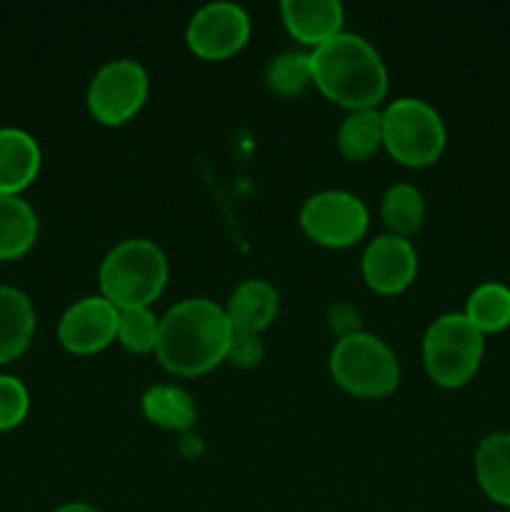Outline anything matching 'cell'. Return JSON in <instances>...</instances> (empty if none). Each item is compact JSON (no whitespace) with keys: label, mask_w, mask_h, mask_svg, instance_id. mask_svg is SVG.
Listing matches in <instances>:
<instances>
[{"label":"cell","mask_w":510,"mask_h":512,"mask_svg":"<svg viewBox=\"0 0 510 512\" xmlns=\"http://www.w3.org/2000/svg\"><path fill=\"white\" fill-rule=\"evenodd\" d=\"M168 280V260L148 238L115 245L100 265V293L118 310L150 308Z\"/></svg>","instance_id":"cell-3"},{"label":"cell","mask_w":510,"mask_h":512,"mask_svg":"<svg viewBox=\"0 0 510 512\" xmlns=\"http://www.w3.org/2000/svg\"><path fill=\"white\" fill-rule=\"evenodd\" d=\"M483 350V333L463 313L440 315L423 338L425 370L440 388H460L475 375Z\"/></svg>","instance_id":"cell-5"},{"label":"cell","mask_w":510,"mask_h":512,"mask_svg":"<svg viewBox=\"0 0 510 512\" xmlns=\"http://www.w3.org/2000/svg\"><path fill=\"white\" fill-rule=\"evenodd\" d=\"M475 478L490 500L510 508V433H490L480 440Z\"/></svg>","instance_id":"cell-16"},{"label":"cell","mask_w":510,"mask_h":512,"mask_svg":"<svg viewBox=\"0 0 510 512\" xmlns=\"http://www.w3.org/2000/svg\"><path fill=\"white\" fill-rule=\"evenodd\" d=\"M310 80V55L305 53H283L265 68V83L278 95H298Z\"/></svg>","instance_id":"cell-23"},{"label":"cell","mask_w":510,"mask_h":512,"mask_svg":"<svg viewBox=\"0 0 510 512\" xmlns=\"http://www.w3.org/2000/svg\"><path fill=\"white\" fill-rule=\"evenodd\" d=\"M333 380L360 398H383L398 388L400 365L393 350L378 335L355 330L340 335L330 353Z\"/></svg>","instance_id":"cell-4"},{"label":"cell","mask_w":510,"mask_h":512,"mask_svg":"<svg viewBox=\"0 0 510 512\" xmlns=\"http://www.w3.org/2000/svg\"><path fill=\"white\" fill-rule=\"evenodd\" d=\"M53 512H100V510H95L93 505L88 503H65L60 505V508H55Z\"/></svg>","instance_id":"cell-26"},{"label":"cell","mask_w":510,"mask_h":512,"mask_svg":"<svg viewBox=\"0 0 510 512\" xmlns=\"http://www.w3.org/2000/svg\"><path fill=\"white\" fill-rule=\"evenodd\" d=\"M380 213H383V220L390 228V233L405 238V235L415 233L423 225L425 200L418 188L408 183H398L385 190Z\"/></svg>","instance_id":"cell-21"},{"label":"cell","mask_w":510,"mask_h":512,"mask_svg":"<svg viewBox=\"0 0 510 512\" xmlns=\"http://www.w3.org/2000/svg\"><path fill=\"white\" fill-rule=\"evenodd\" d=\"M38 238V215L20 195H0V260L28 253Z\"/></svg>","instance_id":"cell-17"},{"label":"cell","mask_w":510,"mask_h":512,"mask_svg":"<svg viewBox=\"0 0 510 512\" xmlns=\"http://www.w3.org/2000/svg\"><path fill=\"white\" fill-rule=\"evenodd\" d=\"M383 145L398 163L423 168L445 148V125L438 110L418 98H398L383 110Z\"/></svg>","instance_id":"cell-6"},{"label":"cell","mask_w":510,"mask_h":512,"mask_svg":"<svg viewBox=\"0 0 510 512\" xmlns=\"http://www.w3.org/2000/svg\"><path fill=\"white\" fill-rule=\"evenodd\" d=\"M280 13L290 35L313 48L338 35L343 25V5L338 0H283Z\"/></svg>","instance_id":"cell-12"},{"label":"cell","mask_w":510,"mask_h":512,"mask_svg":"<svg viewBox=\"0 0 510 512\" xmlns=\"http://www.w3.org/2000/svg\"><path fill=\"white\" fill-rule=\"evenodd\" d=\"M465 318L480 333H498L510 325V288L503 283H483L470 293L465 303Z\"/></svg>","instance_id":"cell-20"},{"label":"cell","mask_w":510,"mask_h":512,"mask_svg":"<svg viewBox=\"0 0 510 512\" xmlns=\"http://www.w3.org/2000/svg\"><path fill=\"white\" fill-rule=\"evenodd\" d=\"M160 318L150 308H128L118 315V340L130 353H150L158 345Z\"/></svg>","instance_id":"cell-22"},{"label":"cell","mask_w":510,"mask_h":512,"mask_svg":"<svg viewBox=\"0 0 510 512\" xmlns=\"http://www.w3.org/2000/svg\"><path fill=\"white\" fill-rule=\"evenodd\" d=\"M30 408L28 388L13 375H0V433L18 428Z\"/></svg>","instance_id":"cell-24"},{"label":"cell","mask_w":510,"mask_h":512,"mask_svg":"<svg viewBox=\"0 0 510 512\" xmlns=\"http://www.w3.org/2000/svg\"><path fill=\"white\" fill-rule=\"evenodd\" d=\"M230 335L233 328L225 308L208 298H188L160 318L155 353L170 373L203 375L225 360Z\"/></svg>","instance_id":"cell-1"},{"label":"cell","mask_w":510,"mask_h":512,"mask_svg":"<svg viewBox=\"0 0 510 512\" xmlns=\"http://www.w3.org/2000/svg\"><path fill=\"white\" fill-rule=\"evenodd\" d=\"M250 38V18L235 3H208L190 18L185 40L205 60H223L238 53Z\"/></svg>","instance_id":"cell-9"},{"label":"cell","mask_w":510,"mask_h":512,"mask_svg":"<svg viewBox=\"0 0 510 512\" xmlns=\"http://www.w3.org/2000/svg\"><path fill=\"white\" fill-rule=\"evenodd\" d=\"M300 225L315 243L348 248L368 230V208L358 195L345 190H323L303 203Z\"/></svg>","instance_id":"cell-7"},{"label":"cell","mask_w":510,"mask_h":512,"mask_svg":"<svg viewBox=\"0 0 510 512\" xmlns=\"http://www.w3.org/2000/svg\"><path fill=\"white\" fill-rule=\"evenodd\" d=\"M148 98V75L135 60L105 63L88 85V108L103 125H120L133 118Z\"/></svg>","instance_id":"cell-8"},{"label":"cell","mask_w":510,"mask_h":512,"mask_svg":"<svg viewBox=\"0 0 510 512\" xmlns=\"http://www.w3.org/2000/svg\"><path fill=\"white\" fill-rule=\"evenodd\" d=\"M143 413L150 423L168 430H188L195 423V400L175 385H153L143 395Z\"/></svg>","instance_id":"cell-18"},{"label":"cell","mask_w":510,"mask_h":512,"mask_svg":"<svg viewBox=\"0 0 510 512\" xmlns=\"http://www.w3.org/2000/svg\"><path fill=\"white\" fill-rule=\"evenodd\" d=\"M418 273V255L400 235H378L363 253V278L375 293L395 295L408 288Z\"/></svg>","instance_id":"cell-11"},{"label":"cell","mask_w":510,"mask_h":512,"mask_svg":"<svg viewBox=\"0 0 510 512\" xmlns=\"http://www.w3.org/2000/svg\"><path fill=\"white\" fill-rule=\"evenodd\" d=\"M383 143V115L375 108L350 110L338 128V148L348 160H365Z\"/></svg>","instance_id":"cell-19"},{"label":"cell","mask_w":510,"mask_h":512,"mask_svg":"<svg viewBox=\"0 0 510 512\" xmlns=\"http://www.w3.org/2000/svg\"><path fill=\"white\" fill-rule=\"evenodd\" d=\"M118 315L120 310L110 300L90 295L65 310L58 323V340L75 355L98 353L118 338Z\"/></svg>","instance_id":"cell-10"},{"label":"cell","mask_w":510,"mask_h":512,"mask_svg":"<svg viewBox=\"0 0 510 512\" xmlns=\"http://www.w3.org/2000/svg\"><path fill=\"white\" fill-rule=\"evenodd\" d=\"M310 73L325 98L350 110L375 108L388 93V70L378 50L343 30L310 53Z\"/></svg>","instance_id":"cell-2"},{"label":"cell","mask_w":510,"mask_h":512,"mask_svg":"<svg viewBox=\"0 0 510 512\" xmlns=\"http://www.w3.org/2000/svg\"><path fill=\"white\" fill-rule=\"evenodd\" d=\"M278 290L268 280H245L230 295L225 305V315L230 320V328L255 333L268 328L278 315Z\"/></svg>","instance_id":"cell-14"},{"label":"cell","mask_w":510,"mask_h":512,"mask_svg":"<svg viewBox=\"0 0 510 512\" xmlns=\"http://www.w3.org/2000/svg\"><path fill=\"white\" fill-rule=\"evenodd\" d=\"M265 345L255 333H243V330H233L228 343V353L225 360L233 363L235 368H255L263 363Z\"/></svg>","instance_id":"cell-25"},{"label":"cell","mask_w":510,"mask_h":512,"mask_svg":"<svg viewBox=\"0 0 510 512\" xmlns=\"http://www.w3.org/2000/svg\"><path fill=\"white\" fill-rule=\"evenodd\" d=\"M508 512H510V508H508Z\"/></svg>","instance_id":"cell-27"},{"label":"cell","mask_w":510,"mask_h":512,"mask_svg":"<svg viewBox=\"0 0 510 512\" xmlns=\"http://www.w3.org/2000/svg\"><path fill=\"white\" fill-rule=\"evenodd\" d=\"M35 310L28 295L18 288L0 285V365L10 363L33 340Z\"/></svg>","instance_id":"cell-15"},{"label":"cell","mask_w":510,"mask_h":512,"mask_svg":"<svg viewBox=\"0 0 510 512\" xmlns=\"http://www.w3.org/2000/svg\"><path fill=\"white\" fill-rule=\"evenodd\" d=\"M40 170V145L20 128H0V195H20Z\"/></svg>","instance_id":"cell-13"}]
</instances>
